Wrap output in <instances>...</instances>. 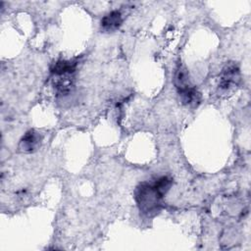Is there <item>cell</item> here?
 Instances as JSON below:
<instances>
[{"mask_svg":"<svg viewBox=\"0 0 251 251\" xmlns=\"http://www.w3.org/2000/svg\"><path fill=\"white\" fill-rule=\"evenodd\" d=\"M239 80V67L234 62H228L222 71L221 80L219 83L220 89L224 91L229 90L237 84Z\"/></svg>","mask_w":251,"mask_h":251,"instance_id":"cell-2","label":"cell"},{"mask_svg":"<svg viewBox=\"0 0 251 251\" xmlns=\"http://www.w3.org/2000/svg\"><path fill=\"white\" fill-rule=\"evenodd\" d=\"M75 68H76V62L60 60L53 65V67L51 68V72L55 75H73L75 71Z\"/></svg>","mask_w":251,"mask_h":251,"instance_id":"cell-6","label":"cell"},{"mask_svg":"<svg viewBox=\"0 0 251 251\" xmlns=\"http://www.w3.org/2000/svg\"><path fill=\"white\" fill-rule=\"evenodd\" d=\"M171 185H172V179L169 176H166L159 177L153 183V186L155 187V189L158 191V193L161 196H164L169 191Z\"/></svg>","mask_w":251,"mask_h":251,"instance_id":"cell-7","label":"cell"},{"mask_svg":"<svg viewBox=\"0 0 251 251\" xmlns=\"http://www.w3.org/2000/svg\"><path fill=\"white\" fill-rule=\"evenodd\" d=\"M123 23L122 14L120 11H112L109 14L105 15L100 23L101 29L103 31L112 32L118 29Z\"/></svg>","mask_w":251,"mask_h":251,"instance_id":"cell-4","label":"cell"},{"mask_svg":"<svg viewBox=\"0 0 251 251\" xmlns=\"http://www.w3.org/2000/svg\"><path fill=\"white\" fill-rule=\"evenodd\" d=\"M56 76L58 77L54 79V87L57 93L62 96L68 95L74 87V78L72 75H63Z\"/></svg>","mask_w":251,"mask_h":251,"instance_id":"cell-5","label":"cell"},{"mask_svg":"<svg viewBox=\"0 0 251 251\" xmlns=\"http://www.w3.org/2000/svg\"><path fill=\"white\" fill-rule=\"evenodd\" d=\"M40 135L34 129H29L25 133V135L21 138L19 143V149L25 153H30L36 150L40 143Z\"/></svg>","mask_w":251,"mask_h":251,"instance_id":"cell-3","label":"cell"},{"mask_svg":"<svg viewBox=\"0 0 251 251\" xmlns=\"http://www.w3.org/2000/svg\"><path fill=\"white\" fill-rule=\"evenodd\" d=\"M163 196H161L152 184L143 182L136 187L135 199L137 205L144 214L147 216L155 215L160 210V201Z\"/></svg>","mask_w":251,"mask_h":251,"instance_id":"cell-1","label":"cell"}]
</instances>
